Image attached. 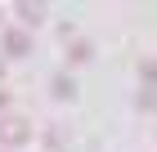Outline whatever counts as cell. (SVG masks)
<instances>
[{
	"mask_svg": "<svg viewBox=\"0 0 157 152\" xmlns=\"http://www.w3.org/2000/svg\"><path fill=\"white\" fill-rule=\"evenodd\" d=\"M139 107H157V90H144V94H139Z\"/></svg>",
	"mask_w": 157,
	"mask_h": 152,
	"instance_id": "cell-7",
	"label": "cell"
},
{
	"mask_svg": "<svg viewBox=\"0 0 157 152\" xmlns=\"http://www.w3.org/2000/svg\"><path fill=\"white\" fill-rule=\"evenodd\" d=\"M5 54H9V58H27V54H32V32H27V27H9V32H5Z\"/></svg>",
	"mask_w": 157,
	"mask_h": 152,
	"instance_id": "cell-2",
	"label": "cell"
},
{
	"mask_svg": "<svg viewBox=\"0 0 157 152\" xmlns=\"http://www.w3.org/2000/svg\"><path fill=\"white\" fill-rule=\"evenodd\" d=\"M0 13H5V9H0Z\"/></svg>",
	"mask_w": 157,
	"mask_h": 152,
	"instance_id": "cell-9",
	"label": "cell"
},
{
	"mask_svg": "<svg viewBox=\"0 0 157 152\" xmlns=\"http://www.w3.org/2000/svg\"><path fill=\"white\" fill-rule=\"evenodd\" d=\"M139 72H144V81H148V85L157 81V63H139Z\"/></svg>",
	"mask_w": 157,
	"mask_h": 152,
	"instance_id": "cell-6",
	"label": "cell"
},
{
	"mask_svg": "<svg viewBox=\"0 0 157 152\" xmlns=\"http://www.w3.org/2000/svg\"><path fill=\"white\" fill-rule=\"evenodd\" d=\"M32 139V125H27L23 117H0V143L5 148H18V143Z\"/></svg>",
	"mask_w": 157,
	"mask_h": 152,
	"instance_id": "cell-1",
	"label": "cell"
},
{
	"mask_svg": "<svg viewBox=\"0 0 157 152\" xmlns=\"http://www.w3.org/2000/svg\"><path fill=\"white\" fill-rule=\"evenodd\" d=\"M5 107H9V90H0V112H5Z\"/></svg>",
	"mask_w": 157,
	"mask_h": 152,
	"instance_id": "cell-8",
	"label": "cell"
},
{
	"mask_svg": "<svg viewBox=\"0 0 157 152\" xmlns=\"http://www.w3.org/2000/svg\"><path fill=\"white\" fill-rule=\"evenodd\" d=\"M72 94H76V85L67 76H54V98H72Z\"/></svg>",
	"mask_w": 157,
	"mask_h": 152,
	"instance_id": "cell-5",
	"label": "cell"
},
{
	"mask_svg": "<svg viewBox=\"0 0 157 152\" xmlns=\"http://www.w3.org/2000/svg\"><path fill=\"white\" fill-rule=\"evenodd\" d=\"M90 40H72V49H67V63H90Z\"/></svg>",
	"mask_w": 157,
	"mask_h": 152,
	"instance_id": "cell-4",
	"label": "cell"
},
{
	"mask_svg": "<svg viewBox=\"0 0 157 152\" xmlns=\"http://www.w3.org/2000/svg\"><path fill=\"white\" fill-rule=\"evenodd\" d=\"M18 18H27V27H36L40 18H45V5H32V0H27V5H18Z\"/></svg>",
	"mask_w": 157,
	"mask_h": 152,
	"instance_id": "cell-3",
	"label": "cell"
}]
</instances>
